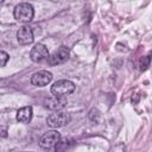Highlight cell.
Returning a JSON list of instances; mask_svg holds the SVG:
<instances>
[{
	"label": "cell",
	"instance_id": "cell-1",
	"mask_svg": "<svg viewBox=\"0 0 152 152\" xmlns=\"http://www.w3.org/2000/svg\"><path fill=\"white\" fill-rule=\"evenodd\" d=\"M14 18L20 21V23H28L33 19L34 15V11L31 4L28 2H21L19 5H17L14 7V12H13Z\"/></svg>",
	"mask_w": 152,
	"mask_h": 152
},
{
	"label": "cell",
	"instance_id": "cell-2",
	"mask_svg": "<svg viewBox=\"0 0 152 152\" xmlns=\"http://www.w3.org/2000/svg\"><path fill=\"white\" fill-rule=\"evenodd\" d=\"M74 90L75 84L69 80H59L51 86V93L53 94V96L66 97V95H70L71 93H74Z\"/></svg>",
	"mask_w": 152,
	"mask_h": 152
},
{
	"label": "cell",
	"instance_id": "cell-3",
	"mask_svg": "<svg viewBox=\"0 0 152 152\" xmlns=\"http://www.w3.org/2000/svg\"><path fill=\"white\" fill-rule=\"evenodd\" d=\"M71 120L70 114L65 113V112H56L53 114H50L46 119V124L51 127V128H59L63 127L65 125H68Z\"/></svg>",
	"mask_w": 152,
	"mask_h": 152
},
{
	"label": "cell",
	"instance_id": "cell-4",
	"mask_svg": "<svg viewBox=\"0 0 152 152\" xmlns=\"http://www.w3.org/2000/svg\"><path fill=\"white\" fill-rule=\"evenodd\" d=\"M69 56H70L69 49L66 46H61L52 55H50L48 57L46 62H48L49 65H58V64H62V63L66 62L69 59Z\"/></svg>",
	"mask_w": 152,
	"mask_h": 152
},
{
	"label": "cell",
	"instance_id": "cell-5",
	"mask_svg": "<svg viewBox=\"0 0 152 152\" xmlns=\"http://www.w3.org/2000/svg\"><path fill=\"white\" fill-rule=\"evenodd\" d=\"M61 140V133L57 131H49L44 133L39 139V146L43 148H51L56 146Z\"/></svg>",
	"mask_w": 152,
	"mask_h": 152
},
{
	"label": "cell",
	"instance_id": "cell-6",
	"mask_svg": "<svg viewBox=\"0 0 152 152\" xmlns=\"http://www.w3.org/2000/svg\"><path fill=\"white\" fill-rule=\"evenodd\" d=\"M30 57H31V59L33 62H37V63L43 62V61L48 59V57H49V50H48V48L44 44L38 43V44H36L32 48V50L30 52Z\"/></svg>",
	"mask_w": 152,
	"mask_h": 152
},
{
	"label": "cell",
	"instance_id": "cell-7",
	"mask_svg": "<svg viewBox=\"0 0 152 152\" xmlns=\"http://www.w3.org/2000/svg\"><path fill=\"white\" fill-rule=\"evenodd\" d=\"M52 80V74L48 70H40L37 71L36 74H33V76L31 77V83L33 86L37 87H44L46 84H49Z\"/></svg>",
	"mask_w": 152,
	"mask_h": 152
},
{
	"label": "cell",
	"instance_id": "cell-8",
	"mask_svg": "<svg viewBox=\"0 0 152 152\" xmlns=\"http://www.w3.org/2000/svg\"><path fill=\"white\" fill-rule=\"evenodd\" d=\"M68 103L66 97L62 96H50L44 100V106L50 110H59L64 108Z\"/></svg>",
	"mask_w": 152,
	"mask_h": 152
},
{
	"label": "cell",
	"instance_id": "cell-9",
	"mask_svg": "<svg viewBox=\"0 0 152 152\" xmlns=\"http://www.w3.org/2000/svg\"><path fill=\"white\" fill-rule=\"evenodd\" d=\"M17 39H18L19 44H21V45L31 44L34 39L32 28L28 27V26H21L17 32Z\"/></svg>",
	"mask_w": 152,
	"mask_h": 152
},
{
	"label": "cell",
	"instance_id": "cell-10",
	"mask_svg": "<svg viewBox=\"0 0 152 152\" xmlns=\"http://www.w3.org/2000/svg\"><path fill=\"white\" fill-rule=\"evenodd\" d=\"M31 119H32V107L31 106L23 107L17 112V120L19 122L27 124L31 121Z\"/></svg>",
	"mask_w": 152,
	"mask_h": 152
},
{
	"label": "cell",
	"instance_id": "cell-11",
	"mask_svg": "<svg viewBox=\"0 0 152 152\" xmlns=\"http://www.w3.org/2000/svg\"><path fill=\"white\" fill-rule=\"evenodd\" d=\"M72 142H74V141L70 140V139H68V140L65 139L64 141H61V140H59V142L56 145V151H57V152H64V151H65V147L68 148L69 145H71Z\"/></svg>",
	"mask_w": 152,
	"mask_h": 152
},
{
	"label": "cell",
	"instance_id": "cell-12",
	"mask_svg": "<svg viewBox=\"0 0 152 152\" xmlns=\"http://www.w3.org/2000/svg\"><path fill=\"white\" fill-rule=\"evenodd\" d=\"M10 59V56L5 51H0V66H5Z\"/></svg>",
	"mask_w": 152,
	"mask_h": 152
},
{
	"label": "cell",
	"instance_id": "cell-13",
	"mask_svg": "<svg viewBox=\"0 0 152 152\" xmlns=\"http://www.w3.org/2000/svg\"><path fill=\"white\" fill-rule=\"evenodd\" d=\"M5 137H7V129L6 127L0 126V138H5Z\"/></svg>",
	"mask_w": 152,
	"mask_h": 152
}]
</instances>
